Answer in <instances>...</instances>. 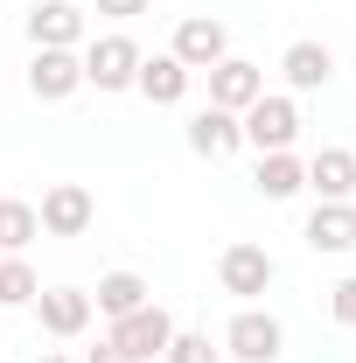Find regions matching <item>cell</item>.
Returning a JSON list of instances; mask_svg holds the SVG:
<instances>
[{
	"mask_svg": "<svg viewBox=\"0 0 356 363\" xmlns=\"http://www.w3.org/2000/svg\"><path fill=\"white\" fill-rule=\"evenodd\" d=\"M238 126H245V147H259V154H287V147L301 140V105L279 98V91H266V98H252V105L238 112Z\"/></svg>",
	"mask_w": 356,
	"mask_h": 363,
	"instance_id": "6da1fadb",
	"label": "cell"
},
{
	"mask_svg": "<svg viewBox=\"0 0 356 363\" xmlns=\"http://www.w3.org/2000/svg\"><path fill=\"white\" fill-rule=\"evenodd\" d=\"M272 252L266 245H252V238H238V245H223V259H217V286L223 294H230V301H245V308H252V301H259V294H266L272 286Z\"/></svg>",
	"mask_w": 356,
	"mask_h": 363,
	"instance_id": "7a4b0ae2",
	"label": "cell"
},
{
	"mask_svg": "<svg viewBox=\"0 0 356 363\" xmlns=\"http://www.w3.org/2000/svg\"><path fill=\"white\" fill-rule=\"evenodd\" d=\"M105 342H119L126 357L154 363V357H168V342H175V315L147 301V308H133V315H119V321H112V335H105Z\"/></svg>",
	"mask_w": 356,
	"mask_h": 363,
	"instance_id": "3957f363",
	"label": "cell"
},
{
	"mask_svg": "<svg viewBox=\"0 0 356 363\" xmlns=\"http://www.w3.org/2000/svg\"><path fill=\"white\" fill-rule=\"evenodd\" d=\"M223 350H230L238 363H279L287 328H279L266 308H238V315H230V328H223Z\"/></svg>",
	"mask_w": 356,
	"mask_h": 363,
	"instance_id": "277c9868",
	"label": "cell"
},
{
	"mask_svg": "<svg viewBox=\"0 0 356 363\" xmlns=\"http://www.w3.org/2000/svg\"><path fill=\"white\" fill-rule=\"evenodd\" d=\"M35 217H43V230H49V238H84V230H91V217H98V196H91L84 182H56V189H43Z\"/></svg>",
	"mask_w": 356,
	"mask_h": 363,
	"instance_id": "5b68a950",
	"label": "cell"
},
{
	"mask_svg": "<svg viewBox=\"0 0 356 363\" xmlns=\"http://www.w3.org/2000/svg\"><path fill=\"white\" fill-rule=\"evenodd\" d=\"M133 77H140V43L133 35H98V43L84 49V84L133 91Z\"/></svg>",
	"mask_w": 356,
	"mask_h": 363,
	"instance_id": "8992f818",
	"label": "cell"
},
{
	"mask_svg": "<svg viewBox=\"0 0 356 363\" xmlns=\"http://www.w3.org/2000/svg\"><path fill=\"white\" fill-rule=\"evenodd\" d=\"M28 91H35L43 105L77 98V91H84V56H77V49H35V56H28Z\"/></svg>",
	"mask_w": 356,
	"mask_h": 363,
	"instance_id": "52a82bcc",
	"label": "cell"
},
{
	"mask_svg": "<svg viewBox=\"0 0 356 363\" xmlns=\"http://www.w3.org/2000/svg\"><path fill=\"white\" fill-rule=\"evenodd\" d=\"M91 315H98V308H91L84 286H43V294H35V321H43V335H56V342L84 335Z\"/></svg>",
	"mask_w": 356,
	"mask_h": 363,
	"instance_id": "ba28073f",
	"label": "cell"
},
{
	"mask_svg": "<svg viewBox=\"0 0 356 363\" xmlns=\"http://www.w3.org/2000/svg\"><path fill=\"white\" fill-rule=\"evenodd\" d=\"M21 28H28V43H35V49H77V43H84V14H77V0H35V7L21 14Z\"/></svg>",
	"mask_w": 356,
	"mask_h": 363,
	"instance_id": "9c48e42d",
	"label": "cell"
},
{
	"mask_svg": "<svg viewBox=\"0 0 356 363\" xmlns=\"http://www.w3.org/2000/svg\"><path fill=\"white\" fill-rule=\"evenodd\" d=\"M168 56L175 63H189V70H210V63H223L230 56V35H223L217 14H189L175 28V43H168Z\"/></svg>",
	"mask_w": 356,
	"mask_h": 363,
	"instance_id": "30bf717a",
	"label": "cell"
},
{
	"mask_svg": "<svg viewBox=\"0 0 356 363\" xmlns=\"http://www.w3.org/2000/svg\"><path fill=\"white\" fill-rule=\"evenodd\" d=\"M252 98H266V70H259V63H245V56H223V63H210V105H223V112H245Z\"/></svg>",
	"mask_w": 356,
	"mask_h": 363,
	"instance_id": "8fae6325",
	"label": "cell"
},
{
	"mask_svg": "<svg viewBox=\"0 0 356 363\" xmlns=\"http://www.w3.org/2000/svg\"><path fill=\"white\" fill-rule=\"evenodd\" d=\"M189 147H196L203 161H223V154H238V147H245V126H238V112H223V105H203V112H189Z\"/></svg>",
	"mask_w": 356,
	"mask_h": 363,
	"instance_id": "7c38bea8",
	"label": "cell"
},
{
	"mask_svg": "<svg viewBox=\"0 0 356 363\" xmlns=\"http://www.w3.org/2000/svg\"><path fill=\"white\" fill-rule=\"evenodd\" d=\"M189 77H196V70H189V63H175V56L161 49V56H140L133 91L147 98V105H182V98H189Z\"/></svg>",
	"mask_w": 356,
	"mask_h": 363,
	"instance_id": "4fadbf2b",
	"label": "cell"
},
{
	"mask_svg": "<svg viewBox=\"0 0 356 363\" xmlns=\"http://www.w3.org/2000/svg\"><path fill=\"white\" fill-rule=\"evenodd\" d=\"M308 189L321 196V203H350L356 196V154L350 147H321L308 161Z\"/></svg>",
	"mask_w": 356,
	"mask_h": 363,
	"instance_id": "5bb4252c",
	"label": "cell"
},
{
	"mask_svg": "<svg viewBox=\"0 0 356 363\" xmlns=\"http://www.w3.org/2000/svg\"><path fill=\"white\" fill-rule=\"evenodd\" d=\"M301 238L314 252H356V203H314Z\"/></svg>",
	"mask_w": 356,
	"mask_h": 363,
	"instance_id": "9a60e30c",
	"label": "cell"
},
{
	"mask_svg": "<svg viewBox=\"0 0 356 363\" xmlns=\"http://www.w3.org/2000/svg\"><path fill=\"white\" fill-rule=\"evenodd\" d=\"M279 77H287L294 91H321L328 77H335V49H328V43H287Z\"/></svg>",
	"mask_w": 356,
	"mask_h": 363,
	"instance_id": "2e32d148",
	"label": "cell"
},
{
	"mask_svg": "<svg viewBox=\"0 0 356 363\" xmlns=\"http://www.w3.org/2000/svg\"><path fill=\"white\" fill-rule=\"evenodd\" d=\"M259 196H266V203H294V196H301V189H308V161H301V154H294V147H287V154H259Z\"/></svg>",
	"mask_w": 356,
	"mask_h": 363,
	"instance_id": "e0dca14e",
	"label": "cell"
},
{
	"mask_svg": "<svg viewBox=\"0 0 356 363\" xmlns=\"http://www.w3.org/2000/svg\"><path fill=\"white\" fill-rule=\"evenodd\" d=\"M147 301H154V286H147V279H140V272H105V279H98V294H91V308H98V315L105 321H119V315H133V308H147Z\"/></svg>",
	"mask_w": 356,
	"mask_h": 363,
	"instance_id": "ac0fdd59",
	"label": "cell"
},
{
	"mask_svg": "<svg viewBox=\"0 0 356 363\" xmlns=\"http://www.w3.org/2000/svg\"><path fill=\"white\" fill-rule=\"evenodd\" d=\"M35 238H43L35 203H21V196H0V252H28Z\"/></svg>",
	"mask_w": 356,
	"mask_h": 363,
	"instance_id": "d6986e66",
	"label": "cell"
},
{
	"mask_svg": "<svg viewBox=\"0 0 356 363\" xmlns=\"http://www.w3.org/2000/svg\"><path fill=\"white\" fill-rule=\"evenodd\" d=\"M35 294H43V272L28 266L21 252H7L0 259V308H35Z\"/></svg>",
	"mask_w": 356,
	"mask_h": 363,
	"instance_id": "ffe728a7",
	"label": "cell"
},
{
	"mask_svg": "<svg viewBox=\"0 0 356 363\" xmlns=\"http://www.w3.org/2000/svg\"><path fill=\"white\" fill-rule=\"evenodd\" d=\"M161 363H223L217 350H210V335H196V328H175V342H168V357Z\"/></svg>",
	"mask_w": 356,
	"mask_h": 363,
	"instance_id": "44dd1931",
	"label": "cell"
},
{
	"mask_svg": "<svg viewBox=\"0 0 356 363\" xmlns=\"http://www.w3.org/2000/svg\"><path fill=\"white\" fill-rule=\"evenodd\" d=\"M328 315L343 321V328H356V272H350V279H335V286H328Z\"/></svg>",
	"mask_w": 356,
	"mask_h": 363,
	"instance_id": "7402d4cb",
	"label": "cell"
},
{
	"mask_svg": "<svg viewBox=\"0 0 356 363\" xmlns=\"http://www.w3.org/2000/svg\"><path fill=\"white\" fill-rule=\"evenodd\" d=\"M147 7H154V0H98V14H112V21H133Z\"/></svg>",
	"mask_w": 356,
	"mask_h": 363,
	"instance_id": "603a6c76",
	"label": "cell"
},
{
	"mask_svg": "<svg viewBox=\"0 0 356 363\" xmlns=\"http://www.w3.org/2000/svg\"><path fill=\"white\" fill-rule=\"evenodd\" d=\"M84 363H140V357H126V350H119V342H98V350H91Z\"/></svg>",
	"mask_w": 356,
	"mask_h": 363,
	"instance_id": "cb8c5ba5",
	"label": "cell"
},
{
	"mask_svg": "<svg viewBox=\"0 0 356 363\" xmlns=\"http://www.w3.org/2000/svg\"><path fill=\"white\" fill-rule=\"evenodd\" d=\"M43 363H70V357H43Z\"/></svg>",
	"mask_w": 356,
	"mask_h": 363,
	"instance_id": "d4e9b609",
	"label": "cell"
}]
</instances>
